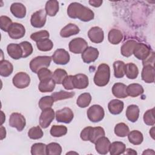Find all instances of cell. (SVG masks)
<instances>
[{
  "label": "cell",
  "mask_w": 155,
  "mask_h": 155,
  "mask_svg": "<svg viewBox=\"0 0 155 155\" xmlns=\"http://www.w3.org/2000/svg\"><path fill=\"white\" fill-rule=\"evenodd\" d=\"M5 135H6L5 128L2 125H1V140H2L4 138H5Z\"/></svg>",
  "instance_id": "55"
},
{
  "label": "cell",
  "mask_w": 155,
  "mask_h": 155,
  "mask_svg": "<svg viewBox=\"0 0 155 155\" xmlns=\"http://www.w3.org/2000/svg\"><path fill=\"white\" fill-rule=\"evenodd\" d=\"M88 119L92 122H98L101 121L105 115L104 108L99 105H93L90 107L87 112Z\"/></svg>",
  "instance_id": "4"
},
{
  "label": "cell",
  "mask_w": 155,
  "mask_h": 155,
  "mask_svg": "<svg viewBox=\"0 0 155 155\" xmlns=\"http://www.w3.org/2000/svg\"><path fill=\"white\" fill-rule=\"evenodd\" d=\"M108 108L112 114H119L124 109V102L118 99H112L108 104Z\"/></svg>",
  "instance_id": "24"
},
{
  "label": "cell",
  "mask_w": 155,
  "mask_h": 155,
  "mask_svg": "<svg viewBox=\"0 0 155 155\" xmlns=\"http://www.w3.org/2000/svg\"><path fill=\"white\" fill-rule=\"evenodd\" d=\"M137 44L135 40H128L124 42L120 47V53L125 57H130L133 53L134 49Z\"/></svg>",
  "instance_id": "21"
},
{
  "label": "cell",
  "mask_w": 155,
  "mask_h": 155,
  "mask_svg": "<svg viewBox=\"0 0 155 155\" xmlns=\"http://www.w3.org/2000/svg\"><path fill=\"white\" fill-rule=\"evenodd\" d=\"M91 127H87L84 128L80 134L81 139L84 141H88L89 140V133Z\"/></svg>",
  "instance_id": "52"
},
{
  "label": "cell",
  "mask_w": 155,
  "mask_h": 155,
  "mask_svg": "<svg viewBox=\"0 0 155 155\" xmlns=\"http://www.w3.org/2000/svg\"><path fill=\"white\" fill-rule=\"evenodd\" d=\"M126 150L125 143L122 142L116 141L110 144L109 151L111 155H119L124 154Z\"/></svg>",
  "instance_id": "30"
},
{
  "label": "cell",
  "mask_w": 155,
  "mask_h": 155,
  "mask_svg": "<svg viewBox=\"0 0 155 155\" xmlns=\"http://www.w3.org/2000/svg\"><path fill=\"white\" fill-rule=\"evenodd\" d=\"M151 52V49L147 45L143 43L137 42L134 49L133 54L137 59L143 61L148 58Z\"/></svg>",
  "instance_id": "13"
},
{
  "label": "cell",
  "mask_w": 155,
  "mask_h": 155,
  "mask_svg": "<svg viewBox=\"0 0 155 155\" xmlns=\"http://www.w3.org/2000/svg\"><path fill=\"white\" fill-rule=\"evenodd\" d=\"M59 8V2L56 0L48 1L46 2L45 10L47 15L50 16H54L58 12Z\"/></svg>",
  "instance_id": "31"
},
{
  "label": "cell",
  "mask_w": 155,
  "mask_h": 155,
  "mask_svg": "<svg viewBox=\"0 0 155 155\" xmlns=\"http://www.w3.org/2000/svg\"><path fill=\"white\" fill-rule=\"evenodd\" d=\"M125 66V63L121 61H116L113 63L114 74L116 78H122L124 76Z\"/></svg>",
  "instance_id": "35"
},
{
  "label": "cell",
  "mask_w": 155,
  "mask_h": 155,
  "mask_svg": "<svg viewBox=\"0 0 155 155\" xmlns=\"http://www.w3.org/2000/svg\"><path fill=\"white\" fill-rule=\"evenodd\" d=\"M67 15L71 18H78L83 22L90 21L94 18V12L90 8L76 2H71L68 5Z\"/></svg>",
  "instance_id": "1"
},
{
  "label": "cell",
  "mask_w": 155,
  "mask_h": 155,
  "mask_svg": "<svg viewBox=\"0 0 155 155\" xmlns=\"http://www.w3.org/2000/svg\"><path fill=\"white\" fill-rule=\"evenodd\" d=\"M74 92H68L66 91L61 90L59 91H56L51 94V96L54 101L64 100L67 99H70L74 96Z\"/></svg>",
  "instance_id": "41"
},
{
  "label": "cell",
  "mask_w": 155,
  "mask_h": 155,
  "mask_svg": "<svg viewBox=\"0 0 155 155\" xmlns=\"http://www.w3.org/2000/svg\"><path fill=\"white\" fill-rule=\"evenodd\" d=\"M52 58L48 56H39L32 60L30 62V68L31 70L37 73L38 71L44 67L47 68L50 66Z\"/></svg>",
  "instance_id": "3"
},
{
  "label": "cell",
  "mask_w": 155,
  "mask_h": 155,
  "mask_svg": "<svg viewBox=\"0 0 155 155\" xmlns=\"http://www.w3.org/2000/svg\"><path fill=\"white\" fill-rule=\"evenodd\" d=\"M36 46L39 50L42 51H50L53 47V42L49 39H45L36 42Z\"/></svg>",
  "instance_id": "43"
},
{
  "label": "cell",
  "mask_w": 155,
  "mask_h": 155,
  "mask_svg": "<svg viewBox=\"0 0 155 155\" xmlns=\"http://www.w3.org/2000/svg\"><path fill=\"white\" fill-rule=\"evenodd\" d=\"M73 76L69 75V76H67L65 78V79L64 80V81L62 84L65 89H66L67 90H73L74 88V85H73Z\"/></svg>",
  "instance_id": "51"
},
{
  "label": "cell",
  "mask_w": 155,
  "mask_h": 155,
  "mask_svg": "<svg viewBox=\"0 0 155 155\" xmlns=\"http://www.w3.org/2000/svg\"><path fill=\"white\" fill-rule=\"evenodd\" d=\"M127 85L124 84L117 82L113 85L112 87L113 94L117 98H125L128 96L127 91Z\"/></svg>",
  "instance_id": "23"
},
{
  "label": "cell",
  "mask_w": 155,
  "mask_h": 155,
  "mask_svg": "<svg viewBox=\"0 0 155 155\" xmlns=\"http://www.w3.org/2000/svg\"><path fill=\"white\" fill-rule=\"evenodd\" d=\"M50 35L47 30H41L32 33L30 35V38L35 42H38L45 39H49Z\"/></svg>",
  "instance_id": "46"
},
{
  "label": "cell",
  "mask_w": 155,
  "mask_h": 155,
  "mask_svg": "<svg viewBox=\"0 0 155 155\" xmlns=\"http://www.w3.org/2000/svg\"><path fill=\"white\" fill-rule=\"evenodd\" d=\"M38 77L40 81L52 78V72L46 67L41 68L37 73Z\"/></svg>",
  "instance_id": "50"
},
{
  "label": "cell",
  "mask_w": 155,
  "mask_h": 155,
  "mask_svg": "<svg viewBox=\"0 0 155 155\" xmlns=\"http://www.w3.org/2000/svg\"><path fill=\"white\" fill-rule=\"evenodd\" d=\"M114 133L116 136L120 137H124L128 136L130 130L127 125L125 123L121 122L116 125L114 127Z\"/></svg>",
  "instance_id": "37"
},
{
  "label": "cell",
  "mask_w": 155,
  "mask_h": 155,
  "mask_svg": "<svg viewBox=\"0 0 155 155\" xmlns=\"http://www.w3.org/2000/svg\"><path fill=\"white\" fill-rule=\"evenodd\" d=\"M54 111L51 108L42 110L39 117V125L42 128H47L54 118Z\"/></svg>",
  "instance_id": "10"
},
{
  "label": "cell",
  "mask_w": 155,
  "mask_h": 155,
  "mask_svg": "<svg viewBox=\"0 0 155 155\" xmlns=\"http://www.w3.org/2000/svg\"><path fill=\"white\" fill-rule=\"evenodd\" d=\"M26 120L24 116L19 113H13L9 118V125L21 131L25 128Z\"/></svg>",
  "instance_id": "7"
},
{
  "label": "cell",
  "mask_w": 155,
  "mask_h": 155,
  "mask_svg": "<svg viewBox=\"0 0 155 155\" xmlns=\"http://www.w3.org/2000/svg\"><path fill=\"white\" fill-rule=\"evenodd\" d=\"M125 151H126V153H127V154H137L136 151H135L134 150H133V149H131V148H128V149H126V150H125Z\"/></svg>",
  "instance_id": "57"
},
{
  "label": "cell",
  "mask_w": 155,
  "mask_h": 155,
  "mask_svg": "<svg viewBox=\"0 0 155 155\" xmlns=\"http://www.w3.org/2000/svg\"><path fill=\"white\" fill-rule=\"evenodd\" d=\"M124 35L122 32L116 28L111 29L108 34V39L109 42L114 45L119 44L123 39Z\"/></svg>",
  "instance_id": "25"
},
{
  "label": "cell",
  "mask_w": 155,
  "mask_h": 155,
  "mask_svg": "<svg viewBox=\"0 0 155 155\" xmlns=\"http://www.w3.org/2000/svg\"><path fill=\"white\" fill-rule=\"evenodd\" d=\"M88 2L91 5L94 7H99L102 5L103 1L101 0H91L89 1Z\"/></svg>",
  "instance_id": "54"
},
{
  "label": "cell",
  "mask_w": 155,
  "mask_h": 155,
  "mask_svg": "<svg viewBox=\"0 0 155 155\" xmlns=\"http://www.w3.org/2000/svg\"><path fill=\"white\" fill-rule=\"evenodd\" d=\"M88 36L92 42L99 44L104 41V33L101 28L95 26L91 27L88 30Z\"/></svg>",
  "instance_id": "14"
},
{
  "label": "cell",
  "mask_w": 155,
  "mask_h": 155,
  "mask_svg": "<svg viewBox=\"0 0 155 155\" xmlns=\"http://www.w3.org/2000/svg\"><path fill=\"white\" fill-rule=\"evenodd\" d=\"M125 74L130 79H136L139 74V70L137 67L133 63L130 62L125 64Z\"/></svg>",
  "instance_id": "33"
},
{
  "label": "cell",
  "mask_w": 155,
  "mask_h": 155,
  "mask_svg": "<svg viewBox=\"0 0 155 155\" xmlns=\"http://www.w3.org/2000/svg\"><path fill=\"white\" fill-rule=\"evenodd\" d=\"M55 117L58 122L69 124L72 121L74 117V114L70 108L65 107L62 109L57 110L55 113Z\"/></svg>",
  "instance_id": "9"
},
{
  "label": "cell",
  "mask_w": 155,
  "mask_h": 155,
  "mask_svg": "<svg viewBox=\"0 0 155 155\" xmlns=\"http://www.w3.org/2000/svg\"><path fill=\"white\" fill-rule=\"evenodd\" d=\"M80 29L76 25L70 23L61 29L60 35L62 38H68L73 35H77Z\"/></svg>",
  "instance_id": "22"
},
{
  "label": "cell",
  "mask_w": 155,
  "mask_h": 155,
  "mask_svg": "<svg viewBox=\"0 0 155 155\" xmlns=\"http://www.w3.org/2000/svg\"><path fill=\"white\" fill-rule=\"evenodd\" d=\"M47 145L43 143H35L31 147V154L32 155H45L46 153Z\"/></svg>",
  "instance_id": "42"
},
{
  "label": "cell",
  "mask_w": 155,
  "mask_h": 155,
  "mask_svg": "<svg viewBox=\"0 0 155 155\" xmlns=\"http://www.w3.org/2000/svg\"><path fill=\"white\" fill-rule=\"evenodd\" d=\"M67 133V128L64 125H53L50 129V134L53 137H61Z\"/></svg>",
  "instance_id": "40"
},
{
  "label": "cell",
  "mask_w": 155,
  "mask_h": 155,
  "mask_svg": "<svg viewBox=\"0 0 155 155\" xmlns=\"http://www.w3.org/2000/svg\"><path fill=\"white\" fill-rule=\"evenodd\" d=\"M129 142L133 145H140L143 140L142 133L138 130H133L129 132L128 134Z\"/></svg>",
  "instance_id": "34"
},
{
  "label": "cell",
  "mask_w": 155,
  "mask_h": 155,
  "mask_svg": "<svg viewBox=\"0 0 155 155\" xmlns=\"http://www.w3.org/2000/svg\"><path fill=\"white\" fill-rule=\"evenodd\" d=\"M13 84L18 88H24L27 87L30 83V78L29 75L25 72L17 73L12 79Z\"/></svg>",
  "instance_id": "6"
},
{
  "label": "cell",
  "mask_w": 155,
  "mask_h": 155,
  "mask_svg": "<svg viewBox=\"0 0 155 155\" xmlns=\"http://www.w3.org/2000/svg\"><path fill=\"white\" fill-rule=\"evenodd\" d=\"M22 50V58H25L33 53V47L30 42L23 41L19 44Z\"/></svg>",
  "instance_id": "47"
},
{
  "label": "cell",
  "mask_w": 155,
  "mask_h": 155,
  "mask_svg": "<svg viewBox=\"0 0 155 155\" xmlns=\"http://www.w3.org/2000/svg\"><path fill=\"white\" fill-rule=\"evenodd\" d=\"M154 62V51H151V53L148 56V58H147L145 60L142 61V64L143 66L147 65H153Z\"/></svg>",
  "instance_id": "53"
},
{
  "label": "cell",
  "mask_w": 155,
  "mask_h": 155,
  "mask_svg": "<svg viewBox=\"0 0 155 155\" xmlns=\"http://www.w3.org/2000/svg\"><path fill=\"white\" fill-rule=\"evenodd\" d=\"M127 91L128 96L135 97L142 94L143 93L144 90L140 84L134 83L131 84L127 87Z\"/></svg>",
  "instance_id": "29"
},
{
  "label": "cell",
  "mask_w": 155,
  "mask_h": 155,
  "mask_svg": "<svg viewBox=\"0 0 155 155\" xmlns=\"http://www.w3.org/2000/svg\"><path fill=\"white\" fill-rule=\"evenodd\" d=\"M54 101L51 96H45L40 99L39 101V107L43 110L46 108H51L54 103Z\"/></svg>",
  "instance_id": "44"
},
{
  "label": "cell",
  "mask_w": 155,
  "mask_h": 155,
  "mask_svg": "<svg viewBox=\"0 0 155 155\" xmlns=\"http://www.w3.org/2000/svg\"><path fill=\"white\" fill-rule=\"evenodd\" d=\"M7 51L8 54L14 59H19L22 58V50L19 44H10L7 45Z\"/></svg>",
  "instance_id": "20"
},
{
  "label": "cell",
  "mask_w": 155,
  "mask_h": 155,
  "mask_svg": "<svg viewBox=\"0 0 155 155\" xmlns=\"http://www.w3.org/2000/svg\"><path fill=\"white\" fill-rule=\"evenodd\" d=\"M99 56V51L96 48L88 47L82 53L81 58L85 63L90 64L94 62Z\"/></svg>",
  "instance_id": "15"
},
{
  "label": "cell",
  "mask_w": 155,
  "mask_h": 155,
  "mask_svg": "<svg viewBox=\"0 0 155 155\" xmlns=\"http://www.w3.org/2000/svg\"><path fill=\"white\" fill-rule=\"evenodd\" d=\"M47 155H60L62 153L61 146L56 142H51L46 146Z\"/></svg>",
  "instance_id": "38"
},
{
  "label": "cell",
  "mask_w": 155,
  "mask_h": 155,
  "mask_svg": "<svg viewBox=\"0 0 155 155\" xmlns=\"http://www.w3.org/2000/svg\"><path fill=\"white\" fill-rule=\"evenodd\" d=\"M44 133L39 126L33 127L28 131V136L31 139H39L42 137Z\"/></svg>",
  "instance_id": "45"
},
{
  "label": "cell",
  "mask_w": 155,
  "mask_h": 155,
  "mask_svg": "<svg viewBox=\"0 0 155 155\" xmlns=\"http://www.w3.org/2000/svg\"><path fill=\"white\" fill-rule=\"evenodd\" d=\"M154 108L147 110L143 114V121L147 125L153 126L155 124L154 117Z\"/></svg>",
  "instance_id": "48"
},
{
  "label": "cell",
  "mask_w": 155,
  "mask_h": 155,
  "mask_svg": "<svg viewBox=\"0 0 155 155\" xmlns=\"http://www.w3.org/2000/svg\"><path fill=\"white\" fill-rule=\"evenodd\" d=\"M47 13L45 10L41 9L33 13L30 19L31 25L35 28H41L46 22Z\"/></svg>",
  "instance_id": "8"
},
{
  "label": "cell",
  "mask_w": 155,
  "mask_h": 155,
  "mask_svg": "<svg viewBox=\"0 0 155 155\" xmlns=\"http://www.w3.org/2000/svg\"><path fill=\"white\" fill-rule=\"evenodd\" d=\"M150 136L152 137V138L154 139V127L151 128V129L150 130Z\"/></svg>",
  "instance_id": "58"
},
{
  "label": "cell",
  "mask_w": 155,
  "mask_h": 155,
  "mask_svg": "<svg viewBox=\"0 0 155 155\" xmlns=\"http://www.w3.org/2000/svg\"><path fill=\"white\" fill-rule=\"evenodd\" d=\"M105 134L104 129L101 127H91L89 133V141H90L93 143H95L97 140L104 136Z\"/></svg>",
  "instance_id": "27"
},
{
  "label": "cell",
  "mask_w": 155,
  "mask_h": 155,
  "mask_svg": "<svg viewBox=\"0 0 155 155\" xmlns=\"http://www.w3.org/2000/svg\"><path fill=\"white\" fill-rule=\"evenodd\" d=\"M25 33V29L24 26L18 22H14L10 26L8 34L10 38L13 39H21L24 36Z\"/></svg>",
  "instance_id": "12"
},
{
  "label": "cell",
  "mask_w": 155,
  "mask_h": 155,
  "mask_svg": "<svg viewBox=\"0 0 155 155\" xmlns=\"http://www.w3.org/2000/svg\"><path fill=\"white\" fill-rule=\"evenodd\" d=\"M154 67L151 65L143 66L141 73L142 79L146 83L150 84L154 82Z\"/></svg>",
  "instance_id": "18"
},
{
  "label": "cell",
  "mask_w": 155,
  "mask_h": 155,
  "mask_svg": "<svg viewBox=\"0 0 155 155\" xmlns=\"http://www.w3.org/2000/svg\"><path fill=\"white\" fill-rule=\"evenodd\" d=\"M94 144L96 150L99 154H106L109 151L111 143L109 139L104 136L99 138Z\"/></svg>",
  "instance_id": "16"
},
{
  "label": "cell",
  "mask_w": 155,
  "mask_h": 155,
  "mask_svg": "<svg viewBox=\"0 0 155 155\" xmlns=\"http://www.w3.org/2000/svg\"><path fill=\"white\" fill-rule=\"evenodd\" d=\"M110 78V69L107 64H100L94 76V82L99 87H104L108 84Z\"/></svg>",
  "instance_id": "2"
},
{
  "label": "cell",
  "mask_w": 155,
  "mask_h": 155,
  "mask_svg": "<svg viewBox=\"0 0 155 155\" xmlns=\"http://www.w3.org/2000/svg\"><path fill=\"white\" fill-rule=\"evenodd\" d=\"M52 59L56 64L65 65L70 61V54L65 50L58 48L52 55Z\"/></svg>",
  "instance_id": "11"
},
{
  "label": "cell",
  "mask_w": 155,
  "mask_h": 155,
  "mask_svg": "<svg viewBox=\"0 0 155 155\" xmlns=\"http://www.w3.org/2000/svg\"><path fill=\"white\" fill-rule=\"evenodd\" d=\"M155 153L154 151H153V150H151V149H147L146 150H145L143 153H142V154H154Z\"/></svg>",
  "instance_id": "56"
},
{
  "label": "cell",
  "mask_w": 155,
  "mask_h": 155,
  "mask_svg": "<svg viewBox=\"0 0 155 155\" xmlns=\"http://www.w3.org/2000/svg\"><path fill=\"white\" fill-rule=\"evenodd\" d=\"M91 101V96L88 93H84L79 96L77 99L76 104L80 108L88 107Z\"/></svg>",
  "instance_id": "36"
},
{
  "label": "cell",
  "mask_w": 155,
  "mask_h": 155,
  "mask_svg": "<svg viewBox=\"0 0 155 155\" xmlns=\"http://www.w3.org/2000/svg\"><path fill=\"white\" fill-rule=\"evenodd\" d=\"M10 12L17 18H24L26 15V8L20 2H14L10 6Z\"/></svg>",
  "instance_id": "19"
},
{
  "label": "cell",
  "mask_w": 155,
  "mask_h": 155,
  "mask_svg": "<svg viewBox=\"0 0 155 155\" xmlns=\"http://www.w3.org/2000/svg\"><path fill=\"white\" fill-rule=\"evenodd\" d=\"M73 81L74 88L77 89L86 88L89 84L88 76L82 73L74 75L73 78Z\"/></svg>",
  "instance_id": "17"
},
{
  "label": "cell",
  "mask_w": 155,
  "mask_h": 155,
  "mask_svg": "<svg viewBox=\"0 0 155 155\" xmlns=\"http://www.w3.org/2000/svg\"><path fill=\"white\" fill-rule=\"evenodd\" d=\"M67 76V73L65 70L58 68L55 70L53 72L52 75V79L56 84H61Z\"/></svg>",
  "instance_id": "39"
},
{
  "label": "cell",
  "mask_w": 155,
  "mask_h": 155,
  "mask_svg": "<svg viewBox=\"0 0 155 155\" xmlns=\"http://www.w3.org/2000/svg\"><path fill=\"white\" fill-rule=\"evenodd\" d=\"M13 24L11 19L7 16H1L0 17V27L2 30L8 32L10 26Z\"/></svg>",
  "instance_id": "49"
},
{
  "label": "cell",
  "mask_w": 155,
  "mask_h": 155,
  "mask_svg": "<svg viewBox=\"0 0 155 155\" xmlns=\"http://www.w3.org/2000/svg\"><path fill=\"white\" fill-rule=\"evenodd\" d=\"M55 84L56 83L52 78L43 80L40 81L38 85V89L42 93L51 92L54 89Z\"/></svg>",
  "instance_id": "28"
},
{
  "label": "cell",
  "mask_w": 155,
  "mask_h": 155,
  "mask_svg": "<svg viewBox=\"0 0 155 155\" xmlns=\"http://www.w3.org/2000/svg\"><path fill=\"white\" fill-rule=\"evenodd\" d=\"M139 116V108L136 105H129L126 110V116L128 120L135 122L137 120Z\"/></svg>",
  "instance_id": "26"
},
{
  "label": "cell",
  "mask_w": 155,
  "mask_h": 155,
  "mask_svg": "<svg viewBox=\"0 0 155 155\" xmlns=\"http://www.w3.org/2000/svg\"><path fill=\"white\" fill-rule=\"evenodd\" d=\"M13 66L7 60H1L0 61V75L3 77L9 76L13 72Z\"/></svg>",
  "instance_id": "32"
},
{
  "label": "cell",
  "mask_w": 155,
  "mask_h": 155,
  "mask_svg": "<svg viewBox=\"0 0 155 155\" xmlns=\"http://www.w3.org/2000/svg\"><path fill=\"white\" fill-rule=\"evenodd\" d=\"M68 47L71 52L74 54H80L82 53L88 47V43L82 38H76L69 42Z\"/></svg>",
  "instance_id": "5"
}]
</instances>
